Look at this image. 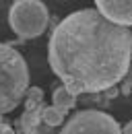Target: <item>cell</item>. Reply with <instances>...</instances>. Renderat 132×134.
<instances>
[{
    "instance_id": "2",
    "label": "cell",
    "mask_w": 132,
    "mask_h": 134,
    "mask_svg": "<svg viewBox=\"0 0 132 134\" xmlns=\"http://www.w3.org/2000/svg\"><path fill=\"white\" fill-rule=\"evenodd\" d=\"M29 89V68L25 58L8 46L0 43V116L13 111Z\"/></svg>"
},
{
    "instance_id": "6",
    "label": "cell",
    "mask_w": 132,
    "mask_h": 134,
    "mask_svg": "<svg viewBox=\"0 0 132 134\" xmlns=\"http://www.w3.org/2000/svg\"><path fill=\"white\" fill-rule=\"evenodd\" d=\"M43 103L35 105L23 111L21 116V130L25 134H54V128H50L48 124L41 120V111H43Z\"/></svg>"
},
{
    "instance_id": "9",
    "label": "cell",
    "mask_w": 132,
    "mask_h": 134,
    "mask_svg": "<svg viewBox=\"0 0 132 134\" xmlns=\"http://www.w3.org/2000/svg\"><path fill=\"white\" fill-rule=\"evenodd\" d=\"M41 103H43V91L39 87H29L27 93H25V109L41 105Z\"/></svg>"
},
{
    "instance_id": "11",
    "label": "cell",
    "mask_w": 132,
    "mask_h": 134,
    "mask_svg": "<svg viewBox=\"0 0 132 134\" xmlns=\"http://www.w3.org/2000/svg\"><path fill=\"white\" fill-rule=\"evenodd\" d=\"M0 134H15L13 126H8V124L2 120V116H0Z\"/></svg>"
},
{
    "instance_id": "4",
    "label": "cell",
    "mask_w": 132,
    "mask_h": 134,
    "mask_svg": "<svg viewBox=\"0 0 132 134\" xmlns=\"http://www.w3.org/2000/svg\"><path fill=\"white\" fill-rule=\"evenodd\" d=\"M58 134H122V128L101 109H81L66 120Z\"/></svg>"
},
{
    "instance_id": "8",
    "label": "cell",
    "mask_w": 132,
    "mask_h": 134,
    "mask_svg": "<svg viewBox=\"0 0 132 134\" xmlns=\"http://www.w3.org/2000/svg\"><path fill=\"white\" fill-rule=\"evenodd\" d=\"M41 120L48 124L50 128H58V126H64L66 114H64V111H60L58 107H54V105H46L43 111H41Z\"/></svg>"
},
{
    "instance_id": "10",
    "label": "cell",
    "mask_w": 132,
    "mask_h": 134,
    "mask_svg": "<svg viewBox=\"0 0 132 134\" xmlns=\"http://www.w3.org/2000/svg\"><path fill=\"white\" fill-rule=\"evenodd\" d=\"M122 87H124V93L132 91V64L128 68V72H126V76H124V81H122Z\"/></svg>"
},
{
    "instance_id": "1",
    "label": "cell",
    "mask_w": 132,
    "mask_h": 134,
    "mask_svg": "<svg viewBox=\"0 0 132 134\" xmlns=\"http://www.w3.org/2000/svg\"><path fill=\"white\" fill-rule=\"evenodd\" d=\"M48 62L76 97L109 91L132 64V31L109 23L97 8L74 10L52 29Z\"/></svg>"
},
{
    "instance_id": "7",
    "label": "cell",
    "mask_w": 132,
    "mask_h": 134,
    "mask_svg": "<svg viewBox=\"0 0 132 134\" xmlns=\"http://www.w3.org/2000/svg\"><path fill=\"white\" fill-rule=\"evenodd\" d=\"M52 103H54V107H58L60 111L68 114V111L76 105V95L70 93L64 85H62V87H58V89L52 93Z\"/></svg>"
},
{
    "instance_id": "5",
    "label": "cell",
    "mask_w": 132,
    "mask_h": 134,
    "mask_svg": "<svg viewBox=\"0 0 132 134\" xmlns=\"http://www.w3.org/2000/svg\"><path fill=\"white\" fill-rule=\"evenodd\" d=\"M97 13L109 23L128 29L132 27V0H97Z\"/></svg>"
},
{
    "instance_id": "3",
    "label": "cell",
    "mask_w": 132,
    "mask_h": 134,
    "mask_svg": "<svg viewBox=\"0 0 132 134\" xmlns=\"http://www.w3.org/2000/svg\"><path fill=\"white\" fill-rule=\"evenodd\" d=\"M50 10L41 0H16L8 10V25L21 39L39 37L48 29Z\"/></svg>"
},
{
    "instance_id": "12",
    "label": "cell",
    "mask_w": 132,
    "mask_h": 134,
    "mask_svg": "<svg viewBox=\"0 0 132 134\" xmlns=\"http://www.w3.org/2000/svg\"><path fill=\"white\" fill-rule=\"evenodd\" d=\"M122 134H132V120L124 126V128H122Z\"/></svg>"
}]
</instances>
